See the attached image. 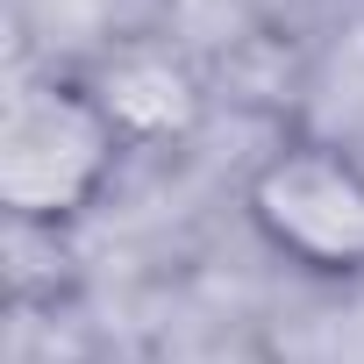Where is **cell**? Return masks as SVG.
Listing matches in <instances>:
<instances>
[{
	"label": "cell",
	"instance_id": "6da1fadb",
	"mask_svg": "<svg viewBox=\"0 0 364 364\" xmlns=\"http://www.w3.org/2000/svg\"><path fill=\"white\" fill-rule=\"evenodd\" d=\"M136 136L114 114L100 72L50 65L15 86L8 122H0V200H8L15 229L65 236L86 222L129 164Z\"/></svg>",
	"mask_w": 364,
	"mask_h": 364
},
{
	"label": "cell",
	"instance_id": "7a4b0ae2",
	"mask_svg": "<svg viewBox=\"0 0 364 364\" xmlns=\"http://www.w3.org/2000/svg\"><path fill=\"white\" fill-rule=\"evenodd\" d=\"M243 229L279 272L307 286H364V150L321 129L264 143L243 171Z\"/></svg>",
	"mask_w": 364,
	"mask_h": 364
}]
</instances>
